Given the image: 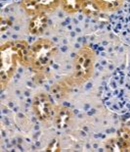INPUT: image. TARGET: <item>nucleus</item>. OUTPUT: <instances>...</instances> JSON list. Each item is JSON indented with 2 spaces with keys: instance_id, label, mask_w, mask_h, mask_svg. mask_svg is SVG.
<instances>
[{
  "instance_id": "1",
  "label": "nucleus",
  "mask_w": 130,
  "mask_h": 152,
  "mask_svg": "<svg viewBox=\"0 0 130 152\" xmlns=\"http://www.w3.org/2000/svg\"><path fill=\"white\" fill-rule=\"evenodd\" d=\"M95 53L89 46H84L79 49L74 58V71L71 80L74 85H81L88 80L92 76Z\"/></svg>"
},
{
  "instance_id": "2",
  "label": "nucleus",
  "mask_w": 130,
  "mask_h": 152,
  "mask_svg": "<svg viewBox=\"0 0 130 152\" xmlns=\"http://www.w3.org/2000/svg\"><path fill=\"white\" fill-rule=\"evenodd\" d=\"M56 54L57 48L51 40L38 39L31 47V65L35 70H43L50 65Z\"/></svg>"
},
{
  "instance_id": "3",
  "label": "nucleus",
  "mask_w": 130,
  "mask_h": 152,
  "mask_svg": "<svg viewBox=\"0 0 130 152\" xmlns=\"http://www.w3.org/2000/svg\"><path fill=\"white\" fill-rule=\"evenodd\" d=\"M1 70H0V77H1V87L5 88L6 85L12 79L17 70L18 66V54L15 41H8L1 45Z\"/></svg>"
},
{
  "instance_id": "4",
  "label": "nucleus",
  "mask_w": 130,
  "mask_h": 152,
  "mask_svg": "<svg viewBox=\"0 0 130 152\" xmlns=\"http://www.w3.org/2000/svg\"><path fill=\"white\" fill-rule=\"evenodd\" d=\"M60 4L61 0H24L21 5L28 15L35 16L53 11Z\"/></svg>"
},
{
  "instance_id": "5",
  "label": "nucleus",
  "mask_w": 130,
  "mask_h": 152,
  "mask_svg": "<svg viewBox=\"0 0 130 152\" xmlns=\"http://www.w3.org/2000/svg\"><path fill=\"white\" fill-rule=\"evenodd\" d=\"M32 110L39 121H49L52 116V102L49 96L46 93H38L32 102Z\"/></svg>"
},
{
  "instance_id": "6",
  "label": "nucleus",
  "mask_w": 130,
  "mask_h": 152,
  "mask_svg": "<svg viewBox=\"0 0 130 152\" xmlns=\"http://www.w3.org/2000/svg\"><path fill=\"white\" fill-rule=\"evenodd\" d=\"M48 27V18L45 13L37 14L32 17L28 25V31L31 34H40L44 33Z\"/></svg>"
},
{
  "instance_id": "7",
  "label": "nucleus",
  "mask_w": 130,
  "mask_h": 152,
  "mask_svg": "<svg viewBox=\"0 0 130 152\" xmlns=\"http://www.w3.org/2000/svg\"><path fill=\"white\" fill-rule=\"evenodd\" d=\"M15 42L19 63H21L22 65L28 66V64H31V47L24 40L15 41Z\"/></svg>"
},
{
  "instance_id": "8",
  "label": "nucleus",
  "mask_w": 130,
  "mask_h": 152,
  "mask_svg": "<svg viewBox=\"0 0 130 152\" xmlns=\"http://www.w3.org/2000/svg\"><path fill=\"white\" fill-rule=\"evenodd\" d=\"M73 117V111L68 107H61L56 114V125L59 129L67 128Z\"/></svg>"
},
{
  "instance_id": "9",
  "label": "nucleus",
  "mask_w": 130,
  "mask_h": 152,
  "mask_svg": "<svg viewBox=\"0 0 130 152\" xmlns=\"http://www.w3.org/2000/svg\"><path fill=\"white\" fill-rule=\"evenodd\" d=\"M86 0H61V6L69 14H74L82 10Z\"/></svg>"
},
{
  "instance_id": "10",
  "label": "nucleus",
  "mask_w": 130,
  "mask_h": 152,
  "mask_svg": "<svg viewBox=\"0 0 130 152\" xmlns=\"http://www.w3.org/2000/svg\"><path fill=\"white\" fill-rule=\"evenodd\" d=\"M100 11H115L122 5V0H93Z\"/></svg>"
}]
</instances>
